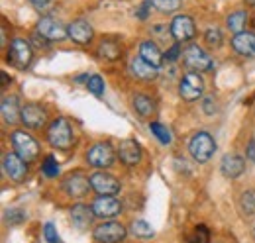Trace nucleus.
I'll list each match as a JSON object with an SVG mask.
<instances>
[{
  "mask_svg": "<svg viewBox=\"0 0 255 243\" xmlns=\"http://www.w3.org/2000/svg\"><path fill=\"white\" fill-rule=\"evenodd\" d=\"M47 141L55 149H63V151L71 149L75 143V131H73L71 122L67 118H57L51 122L49 129H47Z\"/></svg>",
  "mask_w": 255,
  "mask_h": 243,
  "instance_id": "nucleus-1",
  "label": "nucleus"
},
{
  "mask_svg": "<svg viewBox=\"0 0 255 243\" xmlns=\"http://www.w3.org/2000/svg\"><path fill=\"white\" fill-rule=\"evenodd\" d=\"M214 149H216V143H214L212 135L206 131L194 133L189 141V151L194 157V161H198V163H206L212 157Z\"/></svg>",
  "mask_w": 255,
  "mask_h": 243,
  "instance_id": "nucleus-2",
  "label": "nucleus"
},
{
  "mask_svg": "<svg viewBox=\"0 0 255 243\" xmlns=\"http://www.w3.org/2000/svg\"><path fill=\"white\" fill-rule=\"evenodd\" d=\"M10 65L18 67V69H28L30 63L33 59V51H32V43L22 39V37H16L12 43H10V49H8V57Z\"/></svg>",
  "mask_w": 255,
  "mask_h": 243,
  "instance_id": "nucleus-3",
  "label": "nucleus"
},
{
  "mask_svg": "<svg viewBox=\"0 0 255 243\" xmlns=\"http://www.w3.org/2000/svg\"><path fill=\"white\" fill-rule=\"evenodd\" d=\"M12 145H14L16 153H18L26 163L35 161L37 155H39V145H37V141L33 139L30 133H26V131H22V129H18V131L12 133Z\"/></svg>",
  "mask_w": 255,
  "mask_h": 243,
  "instance_id": "nucleus-4",
  "label": "nucleus"
},
{
  "mask_svg": "<svg viewBox=\"0 0 255 243\" xmlns=\"http://www.w3.org/2000/svg\"><path fill=\"white\" fill-rule=\"evenodd\" d=\"M114 159H116L114 149H112V145L106 143V141L95 143V145L89 149V153H87V161H89V165L95 167V169H108V167H112V165H114Z\"/></svg>",
  "mask_w": 255,
  "mask_h": 243,
  "instance_id": "nucleus-5",
  "label": "nucleus"
},
{
  "mask_svg": "<svg viewBox=\"0 0 255 243\" xmlns=\"http://www.w3.org/2000/svg\"><path fill=\"white\" fill-rule=\"evenodd\" d=\"M96 243H120L126 238V228L118 222H102L93 232Z\"/></svg>",
  "mask_w": 255,
  "mask_h": 243,
  "instance_id": "nucleus-6",
  "label": "nucleus"
},
{
  "mask_svg": "<svg viewBox=\"0 0 255 243\" xmlns=\"http://www.w3.org/2000/svg\"><path fill=\"white\" fill-rule=\"evenodd\" d=\"M183 59H185V65L192 71H212L214 67V61L210 59V55L198 45H189L183 51Z\"/></svg>",
  "mask_w": 255,
  "mask_h": 243,
  "instance_id": "nucleus-7",
  "label": "nucleus"
},
{
  "mask_svg": "<svg viewBox=\"0 0 255 243\" xmlns=\"http://www.w3.org/2000/svg\"><path fill=\"white\" fill-rule=\"evenodd\" d=\"M179 92L189 102L198 100L202 96V92H204V81H202V77L198 73H194V71L185 73V77L181 79V85H179Z\"/></svg>",
  "mask_w": 255,
  "mask_h": 243,
  "instance_id": "nucleus-8",
  "label": "nucleus"
},
{
  "mask_svg": "<svg viewBox=\"0 0 255 243\" xmlns=\"http://www.w3.org/2000/svg\"><path fill=\"white\" fill-rule=\"evenodd\" d=\"M2 167H4V173L14 182L26 181L28 165H26V161L18 153H6L4 159H2Z\"/></svg>",
  "mask_w": 255,
  "mask_h": 243,
  "instance_id": "nucleus-9",
  "label": "nucleus"
},
{
  "mask_svg": "<svg viewBox=\"0 0 255 243\" xmlns=\"http://www.w3.org/2000/svg\"><path fill=\"white\" fill-rule=\"evenodd\" d=\"M91 186L95 188L100 196H114V194L120 192V182L116 181L112 175L102 173V171L91 175Z\"/></svg>",
  "mask_w": 255,
  "mask_h": 243,
  "instance_id": "nucleus-10",
  "label": "nucleus"
},
{
  "mask_svg": "<svg viewBox=\"0 0 255 243\" xmlns=\"http://www.w3.org/2000/svg\"><path fill=\"white\" fill-rule=\"evenodd\" d=\"M196 33V28H194V20L191 16H177L173 22H171V35L183 43V41H191Z\"/></svg>",
  "mask_w": 255,
  "mask_h": 243,
  "instance_id": "nucleus-11",
  "label": "nucleus"
},
{
  "mask_svg": "<svg viewBox=\"0 0 255 243\" xmlns=\"http://www.w3.org/2000/svg\"><path fill=\"white\" fill-rule=\"evenodd\" d=\"M91 208H93L96 218H102V220H112V218H116L118 214L122 212L120 202L116 198H112V196H98Z\"/></svg>",
  "mask_w": 255,
  "mask_h": 243,
  "instance_id": "nucleus-12",
  "label": "nucleus"
},
{
  "mask_svg": "<svg viewBox=\"0 0 255 243\" xmlns=\"http://www.w3.org/2000/svg\"><path fill=\"white\" fill-rule=\"evenodd\" d=\"M63 188L69 196L83 198V196H87L89 188H93V186H91V179H87L83 173H75V175H69L63 181Z\"/></svg>",
  "mask_w": 255,
  "mask_h": 243,
  "instance_id": "nucleus-13",
  "label": "nucleus"
},
{
  "mask_svg": "<svg viewBox=\"0 0 255 243\" xmlns=\"http://www.w3.org/2000/svg\"><path fill=\"white\" fill-rule=\"evenodd\" d=\"M37 33H41L49 41H63L65 37L69 35L67 28H63V24H59L53 18H41L39 24H37Z\"/></svg>",
  "mask_w": 255,
  "mask_h": 243,
  "instance_id": "nucleus-14",
  "label": "nucleus"
},
{
  "mask_svg": "<svg viewBox=\"0 0 255 243\" xmlns=\"http://www.w3.org/2000/svg\"><path fill=\"white\" fill-rule=\"evenodd\" d=\"M220 171H222V175L226 179H238V177H242L244 175V171H246V161L240 157V155H224L222 161H220Z\"/></svg>",
  "mask_w": 255,
  "mask_h": 243,
  "instance_id": "nucleus-15",
  "label": "nucleus"
},
{
  "mask_svg": "<svg viewBox=\"0 0 255 243\" xmlns=\"http://www.w3.org/2000/svg\"><path fill=\"white\" fill-rule=\"evenodd\" d=\"M118 157L120 161L128 165V167H135L139 161H141V147L135 139H126L120 143L118 147Z\"/></svg>",
  "mask_w": 255,
  "mask_h": 243,
  "instance_id": "nucleus-16",
  "label": "nucleus"
},
{
  "mask_svg": "<svg viewBox=\"0 0 255 243\" xmlns=\"http://www.w3.org/2000/svg\"><path fill=\"white\" fill-rule=\"evenodd\" d=\"M232 47L242 57H255V33L242 31L232 37Z\"/></svg>",
  "mask_w": 255,
  "mask_h": 243,
  "instance_id": "nucleus-17",
  "label": "nucleus"
},
{
  "mask_svg": "<svg viewBox=\"0 0 255 243\" xmlns=\"http://www.w3.org/2000/svg\"><path fill=\"white\" fill-rule=\"evenodd\" d=\"M45 120H47V114H45V110L39 104H26V106H22V122L28 127L37 129V127H41L45 123Z\"/></svg>",
  "mask_w": 255,
  "mask_h": 243,
  "instance_id": "nucleus-18",
  "label": "nucleus"
},
{
  "mask_svg": "<svg viewBox=\"0 0 255 243\" xmlns=\"http://www.w3.org/2000/svg\"><path fill=\"white\" fill-rule=\"evenodd\" d=\"M67 33H69V37H71L75 43L85 45V43H89V41L93 39V33H95V31H93V26H91L89 22H85V20H77V22L69 24Z\"/></svg>",
  "mask_w": 255,
  "mask_h": 243,
  "instance_id": "nucleus-19",
  "label": "nucleus"
},
{
  "mask_svg": "<svg viewBox=\"0 0 255 243\" xmlns=\"http://www.w3.org/2000/svg\"><path fill=\"white\" fill-rule=\"evenodd\" d=\"M2 118L8 125H16L18 122H22V108H20L16 96L2 98Z\"/></svg>",
  "mask_w": 255,
  "mask_h": 243,
  "instance_id": "nucleus-20",
  "label": "nucleus"
},
{
  "mask_svg": "<svg viewBox=\"0 0 255 243\" xmlns=\"http://www.w3.org/2000/svg\"><path fill=\"white\" fill-rule=\"evenodd\" d=\"M129 71H131L133 77H137V79H141V81H151V79H155V77L159 75V71H157L153 65H149L147 61H143L141 57L131 59Z\"/></svg>",
  "mask_w": 255,
  "mask_h": 243,
  "instance_id": "nucleus-21",
  "label": "nucleus"
},
{
  "mask_svg": "<svg viewBox=\"0 0 255 243\" xmlns=\"http://www.w3.org/2000/svg\"><path fill=\"white\" fill-rule=\"evenodd\" d=\"M139 57L143 61H147L149 65H153L155 69H159L163 65V59H165V55L161 53V49L153 41H143L139 45Z\"/></svg>",
  "mask_w": 255,
  "mask_h": 243,
  "instance_id": "nucleus-22",
  "label": "nucleus"
},
{
  "mask_svg": "<svg viewBox=\"0 0 255 243\" xmlns=\"http://www.w3.org/2000/svg\"><path fill=\"white\" fill-rule=\"evenodd\" d=\"M93 216H95L93 208H89L85 204H77V206L71 208V220L79 230H87L93 222Z\"/></svg>",
  "mask_w": 255,
  "mask_h": 243,
  "instance_id": "nucleus-23",
  "label": "nucleus"
},
{
  "mask_svg": "<svg viewBox=\"0 0 255 243\" xmlns=\"http://www.w3.org/2000/svg\"><path fill=\"white\" fill-rule=\"evenodd\" d=\"M133 108H135L137 114L143 116V118H149V116L155 112V104H153V100H151L147 94H135V96H133Z\"/></svg>",
  "mask_w": 255,
  "mask_h": 243,
  "instance_id": "nucleus-24",
  "label": "nucleus"
},
{
  "mask_svg": "<svg viewBox=\"0 0 255 243\" xmlns=\"http://www.w3.org/2000/svg\"><path fill=\"white\" fill-rule=\"evenodd\" d=\"M246 22H248V14L244 10H238V12L228 16L226 26H228V30H232L234 33H242L244 28H246Z\"/></svg>",
  "mask_w": 255,
  "mask_h": 243,
  "instance_id": "nucleus-25",
  "label": "nucleus"
},
{
  "mask_svg": "<svg viewBox=\"0 0 255 243\" xmlns=\"http://www.w3.org/2000/svg\"><path fill=\"white\" fill-rule=\"evenodd\" d=\"M98 55H100L102 59L114 61L120 57V47H118L116 41H112V39H104V41L98 45Z\"/></svg>",
  "mask_w": 255,
  "mask_h": 243,
  "instance_id": "nucleus-26",
  "label": "nucleus"
},
{
  "mask_svg": "<svg viewBox=\"0 0 255 243\" xmlns=\"http://www.w3.org/2000/svg\"><path fill=\"white\" fill-rule=\"evenodd\" d=\"M149 129H151V133L159 139L163 145H169V143L173 141V135H171L169 127H165V125L159 123V122H151V123H149Z\"/></svg>",
  "mask_w": 255,
  "mask_h": 243,
  "instance_id": "nucleus-27",
  "label": "nucleus"
},
{
  "mask_svg": "<svg viewBox=\"0 0 255 243\" xmlns=\"http://www.w3.org/2000/svg\"><path fill=\"white\" fill-rule=\"evenodd\" d=\"M240 210L246 216H254L255 214V190H248L240 196Z\"/></svg>",
  "mask_w": 255,
  "mask_h": 243,
  "instance_id": "nucleus-28",
  "label": "nucleus"
},
{
  "mask_svg": "<svg viewBox=\"0 0 255 243\" xmlns=\"http://www.w3.org/2000/svg\"><path fill=\"white\" fill-rule=\"evenodd\" d=\"M131 232H133V236H137V238H143V240H147V238H153V228H151V224H147L145 220H135L133 224H131Z\"/></svg>",
  "mask_w": 255,
  "mask_h": 243,
  "instance_id": "nucleus-29",
  "label": "nucleus"
},
{
  "mask_svg": "<svg viewBox=\"0 0 255 243\" xmlns=\"http://www.w3.org/2000/svg\"><path fill=\"white\" fill-rule=\"evenodd\" d=\"M41 171H43V175L49 177V179H55V177L59 175V165H57V161H55L53 155H47V157L43 159V163H41Z\"/></svg>",
  "mask_w": 255,
  "mask_h": 243,
  "instance_id": "nucleus-30",
  "label": "nucleus"
},
{
  "mask_svg": "<svg viewBox=\"0 0 255 243\" xmlns=\"http://www.w3.org/2000/svg\"><path fill=\"white\" fill-rule=\"evenodd\" d=\"M189 243H210V232H208V228L206 226H196L194 228V232H192V236L189 238Z\"/></svg>",
  "mask_w": 255,
  "mask_h": 243,
  "instance_id": "nucleus-31",
  "label": "nucleus"
},
{
  "mask_svg": "<svg viewBox=\"0 0 255 243\" xmlns=\"http://www.w3.org/2000/svg\"><path fill=\"white\" fill-rule=\"evenodd\" d=\"M87 89L93 92L95 96H102L104 94V81L100 75H93L87 79Z\"/></svg>",
  "mask_w": 255,
  "mask_h": 243,
  "instance_id": "nucleus-32",
  "label": "nucleus"
},
{
  "mask_svg": "<svg viewBox=\"0 0 255 243\" xmlns=\"http://www.w3.org/2000/svg\"><path fill=\"white\" fill-rule=\"evenodd\" d=\"M204 41L210 47H220L222 45V31L218 28H208L206 33H204Z\"/></svg>",
  "mask_w": 255,
  "mask_h": 243,
  "instance_id": "nucleus-33",
  "label": "nucleus"
},
{
  "mask_svg": "<svg viewBox=\"0 0 255 243\" xmlns=\"http://www.w3.org/2000/svg\"><path fill=\"white\" fill-rule=\"evenodd\" d=\"M43 238H45L47 243H63L61 238H59V234H57V230H55V226H53L51 222H47V224L43 226Z\"/></svg>",
  "mask_w": 255,
  "mask_h": 243,
  "instance_id": "nucleus-34",
  "label": "nucleus"
},
{
  "mask_svg": "<svg viewBox=\"0 0 255 243\" xmlns=\"http://www.w3.org/2000/svg\"><path fill=\"white\" fill-rule=\"evenodd\" d=\"M183 0H153V4L159 8L161 12H175L181 6Z\"/></svg>",
  "mask_w": 255,
  "mask_h": 243,
  "instance_id": "nucleus-35",
  "label": "nucleus"
},
{
  "mask_svg": "<svg viewBox=\"0 0 255 243\" xmlns=\"http://www.w3.org/2000/svg\"><path fill=\"white\" fill-rule=\"evenodd\" d=\"M24 220H26V212H24V210H18V208L6 210V222H10V224H20V222H24Z\"/></svg>",
  "mask_w": 255,
  "mask_h": 243,
  "instance_id": "nucleus-36",
  "label": "nucleus"
},
{
  "mask_svg": "<svg viewBox=\"0 0 255 243\" xmlns=\"http://www.w3.org/2000/svg\"><path fill=\"white\" fill-rule=\"evenodd\" d=\"M32 43L35 45V47H47V45H49V39L35 31V33L32 35Z\"/></svg>",
  "mask_w": 255,
  "mask_h": 243,
  "instance_id": "nucleus-37",
  "label": "nucleus"
},
{
  "mask_svg": "<svg viewBox=\"0 0 255 243\" xmlns=\"http://www.w3.org/2000/svg\"><path fill=\"white\" fill-rule=\"evenodd\" d=\"M216 100L212 98V96H206L204 98V112L206 114H214V110H216V104H214Z\"/></svg>",
  "mask_w": 255,
  "mask_h": 243,
  "instance_id": "nucleus-38",
  "label": "nucleus"
},
{
  "mask_svg": "<svg viewBox=\"0 0 255 243\" xmlns=\"http://www.w3.org/2000/svg\"><path fill=\"white\" fill-rule=\"evenodd\" d=\"M179 53H181V47L179 45H173L167 53H165V59L167 61H177L179 59Z\"/></svg>",
  "mask_w": 255,
  "mask_h": 243,
  "instance_id": "nucleus-39",
  "label": "nucleus"
},
{
  "mask_svg": "<svg viewBox=\"0 0 255 243\" xmlns=\"http://www.w3.org/2000/svg\"><path fill=\"white\" fill-rule=\"evenodd\" d=\"M248 155H250V159L252 161H255V141L252 139L250 141V145H248Z\"/></svg>",
  "mask_w": 255,
  "mask_h": 243,
  "instance_id": "nucleus-40",
  "label": "nucleus"
},
{
  "mask_svg": "<svg viewBox=\"0 0 255 243\" xmlns=\"http://www.w3.org/2000/svg\"><path fill=\"white\" fill-rule=\"evenodd\" d=\"M30 2H33L35 6H45L47 4V0H30Z\"/></svg>",
  "mask_w": 255,
  "mask_h": 243,
  "instance_id": "nucleus-41",
  "label": "nucleus"
},
{
  "mask_svg": "<svg viewBox=\"0 0 255 243\" xmlns=\"http://www.w3.org/2000/svg\"><path fill=\"white\" fill-rule=\"evenodd\" d=\"M246 4L248 6H255V0H246Z\"/></svg>",
  "mask_w": 255,
  "mask_h": 243,
  "instance_id": "nucleus-42",
  "label": "nucleus"
},
{
  "mask_svg": "<svg viewBox=\"0 0 255 243\" xmlns=\"http://www.w3.org/2000/svg\"><path fill=\"white\" fill-rule=\"evenodd\" d=\"M254 234H255V228H254Z\"/></svg>",
  "mask_w": 255,
  "mask_h": 243,
  "instance_id": "nucleus-43",
  "label": "nucleus"
}]
</instances>
